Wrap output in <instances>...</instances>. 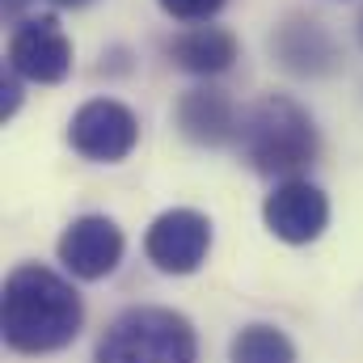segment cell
Wrapping results in <instances>:
<instances>
[{
	"label": "cell",
	"instance_id": "9c48e42d",
	"mask_svg": "<svg viewBox=\"0 0 363 363\" xmlns=\"http://www.w3.org/2000/svg\"><path fill=\"white\" fill-rule=\"evenodd\" d=\"M274 55L287 72H300V77H321L338 64V47L334 38L325 34V26H317L313 17H291L279 26L274 34Z\"/></svg>",
	"mask_w": 363,
	"mask_h": 363
},
{
	"label": "cell",
	"instance_id": "6da1fadb",
	"mask_svg": "<svg viewBox=\"0 0 363 363\" xmlns=\"http://www.w3.org/2000/svg\"><path fill=\"white\" fill-rule=\"evenodd\" d=\"M81 296L47 267H17L4 279V342L21 355H47L81 334Z\"/></svg>",
	"mask_w": 363,
	"mask_h": 363
},
{
	"label": "cell",
	"instance_id": "8992f818",
	"mask_svg": "<svg viewBox=\"0 0 363 363\" xmlns=\"http://www.w3.org/2000/svg\"><path fill=\"white\" fill-rule=\"evenodd\" d=\"M144 250L161 271L190 274L203 267V258L211 250V224H207V216H199L190 207H174V211L152 220V228L144 237Z\"/></svg>",
	"mask_w": 363,
	"mask_h": 363
},
{
	"label": "cell",
	"instance_id": "5bb4252c",
	"mask_svg": "<svg viewBox=\"0 0 363 363\" xmlns=\"http://www.w3.org/2000/svg\"><path fill=\"white\" fill-rule=\"evenodd\" d=\"M4 97H0V110H4V114H13V110H17V97H21V93H17V72H9V77H4Z\"/></svg>",
	"mask_w": 363,
	"mask_h": 363
},
{
	"label": "cell",
	"instance_id": "ba28073f",
	"mask_svg": "<svg viewBox=\"0 0 363 363\" xmlns=\"http://www.w3.org/2000/svg\"><path fill=\"white\" fill-rule=\"evenodd\" d=\"M123 258V233L106 216H81L60 237V262L77 279H101Z\"/></svg>",
	"mask_w": 363,
	"mask_h": 363
},
{
	"label": "cell",
	"instance_id": "2e32d148",
	"mask_svg": "<svg viewBox=\"0 0 363 363\" xmlns=\"http://www.w3.org/2000/svg\"><path fill=\"white\" fill-rule=\"evenodd\" d=\"M359 38H363V13H359Z\"/></svg>",
	"mask_w": 363,
	"mask_h": 363
},
{
	"label": "cell",
	"instance_id": "9a60e30c",
	"mask_svg": "<svg viewBox=\"0 0 363 363\" xmlns=\"http://www.w3.org/2000/svg\"><path fill=\"white\" fill-rule=\"evenodd\" d=\"M21 0H9V9H17ZM55 4H85V0H55Z\"/></svg>",
	"mask_w": 363,
	"mask_h": 363
},
{
	"label": "cell",
	"instance_id": "7a4b0ae2",
	"mask_svg": "<svg viewBox=\"0 0 363 363\" xmlns=\"http://www.w3.org/2000/svg\"><path fill=\"white\" fill-rule=\"evenodd\" d=\"M241 152L258 174H296L317 157V127L291 97H262L241 114Z\"/></svg>",
	"mask_w": 363,
	"mask_h": 363
},
{
	"label": "cell",
	"instance_id": "7c38bea8",
	"mask_svg": "<svg viewBox=\"0 0 363 363\" xmlns=\"http://www.w3.org/2000/svg\"><path fill=\"white\" fill-rule=\"evenodd\" d=\"M233 363H296V347L274 325H245L233 338Z\"/></svg>",
	"mask_w": 363,
	"mask_h": 363
},
{
	"label": "cell",
	"instance_id": "52a82bcc",
	"mask_svg": "<svg viewBox=\"0 0 363 363\" xmlns=\"http://www.w3.org/2000/svg\"><path fill=\"white\" fill-rule=\"evenodd\" d=\"M267 228L287 245H308L321 237L325 220H330V199L304 178H287L283 186H274V194L262 207Z\"/></svg>",
	"mask_w": 363,
	"mask_h": 363
},
{
	"label": "cell",
	"instance_id": "277c9868",
	"mask_svg": "<svg viewBox=\"0 0 363 363\" xmlns=\"http://www.w3.org/2000/svg\"><path fill=\"white\" fill-rule=\"evenodd\" d=\"M68 140L81 157L89 161H123L135 140H140V123L135 114L123 106V101H110V97H97L85 101L77 114H72V127H68Z\"/></svg>",
	"mask_w": 363,
	"mask_h": 363
},
{
	"label": "cell",
	"instance_id": "5b68a950",
	"mask_svg": "<svg viewBox=\"0 0 363 363\" xmlns=\"http://www.w3.org/2000/svg\"><path fill=\"white\" fill-rule=\"evenodd\" d=\"M9 68L21 81H38V85H55L68 77L72 68V43L60 30L55 17H30L13 30L9 38Z\"/></svg>",
	"mask_w": 363,
	"mask_h": 363
},
{
	"label": "cell",
	"instance_id": "8fae6325",
	"mask_svg": "<svg viewBox=\"0 0 363 363\" xmlns=\"http://www.w3.org/2000/svg\"><path fill=\"white\" fill-rule=\"evenodd\" d=\"M169 55L186 72L211 77V72H224L237 60V38L228 30H220V26H194V30H182L169 43Z\"/></svg>",
	"mask_w": 363,
	"mask_h": 363
},
{
	"label": "cell",
	"instance_id": "4fadbf2b",
	"mask_svg": "<svg viewBox=\"0 0 363 363\" xmlns=\"http://www.w3.org/2000/svg\"><path fill=\"white\" fill-rule=\"evenodd\" d=\"M224 0H161V9L178 21H207L211 13H220Z\"/></svg>",
	"mask_w": 363,
	"mask_h": 363
},
{
	"label": "cell",
	"instance_id": "30bf717a",
	"mask_svg": "<svg viewBox=\"0 0 363 363\" xmlns=\"http://www.w3.org/2000/svg\"><path fill=\"white\" fill-rule=\"evenodd\" d=\"M178 127L194 144H228L237 135V110L220 89H190L178 101Z\"/></svg>",
	"mask_w": 363,
	"mask_h": 363
},
{
	"label": "cell",
	"instance_id": "3957f363",
	"mask_svg": "<svg viewBox=\"0 0 363 363\" xmlns=\"http://www.w3.org/2000/svg\"><path fill=\"white\" fill-rule=\"evenodd\" d=\"M190 321L169 308H127L97 342V363H194Z\"/></svg>",
	"mask_w": 363,
	"mask_h": 363
}]
</instances>
